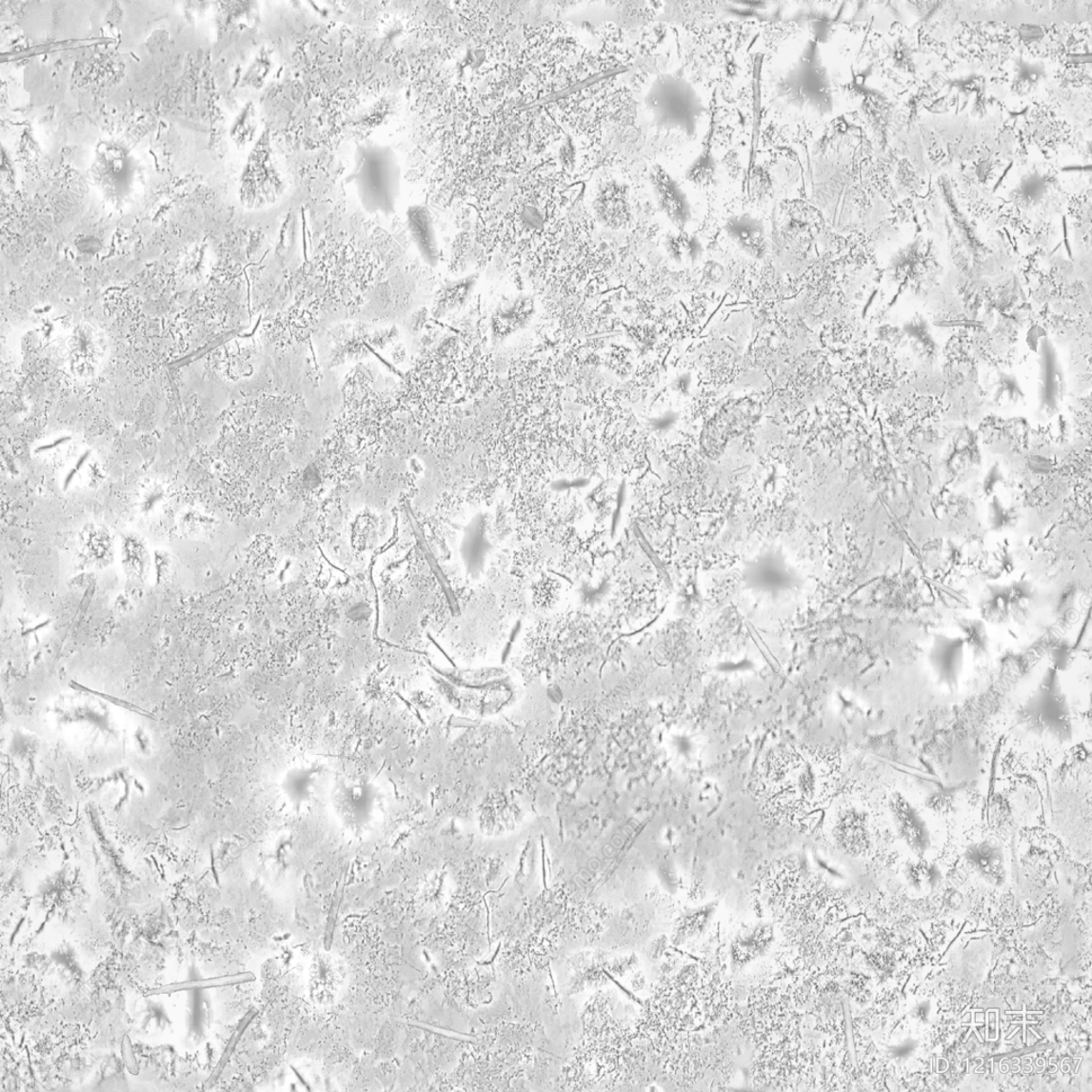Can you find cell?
Segmentation results:
<instances>
[{"label": "cell", "instance_id": "cell-10", "mask_svg": "<svg viewBox=\"0 0 1092 1092\" xmlns=\"http://www.w3.org/2000/svg\"><path fill=\"white\" fill-rule=\"evenodd\" d=\"M966 646L962 636L937 633L932 636L927 660L938 685L956 694L964 668Z\"/></svg>", "mask_w": 1092, "mask_h": 1092}, {"label": "cell", "instance_id": "cell-37", "mask_svg": "<svg viewBox=\"0 0 1092 1092\" xmlns=\"http://www.w3.org/2000/svg\"><path fill=\"white\" fill-rule=\"evenodd\" d=\"M47 625H49V623H44V624H42V625H38L37 627L32 628L30 630H37V629H40L42 627H46Z\"/></svg>", "mask_w": 1092, "mask_h": 1092}, {"label": "cell", "instance_id": "cell-28", "mask_svg": "<svg viewBox=\"0 0 1092 1092\" xmlns=\"http://www.w3.org/2000/svg\"><path fill=\"white\" fill-rule=\"evenodd\" d=\"M257 1014H259V1011H257L256 1009L248 1010L247 1012V1015L241 1021V1023L238 1024L233 1035L230 1036L229 1042L226 1047L224 1054H222L221 1059L219 1060V1062L216 1065V1068L214 1069V1071L211 1072L210 1077L207 1082V1085H206L207 1088L211 1087L218 1081L222 1072H224V1070L226 1069L227 1064L228 1063L230 1058H232V1055H233L234 1051L236 1050V1047H237L239 1042H241L242 1037L246 1033L248 1027L250 1026V1024L252 1023V1021L255 1019Z\"/></svg>", "mask_w": 1092, "mask_h": 1092}, {"label": "cell", "instance_id": "cell-21", "mask_svg": "<svg viewBox=\"0 0 1092 1092\" xmlns=\"http://www.w3.org/2000/svg\"><path fill=\"white\" fill-rule=\"evenodd\" d=\"M478 278V274H470L466 278L448 283L438 296L434 313L438 316H446L455 312V310L463 309L472 297Z\"/></svg>", "mask_w": 1092, "mask_h": 1092}, {"label": "cell", "instance_id": "cell-17", "mask_svg": "<svg viewBox=\"0 0 1092 1092\" xmlns=\"http://www.w3.org/2000/svg\"><path fill=\"white\" fill-rule=\"evenodd\" d=\"M212 1021L214 1009L207 990L189 991L186 1008V1044L198 1046L206 1042Z\"/></svg>", "mask_w": 1092, "mask_h": 1092}, {"label": "cell", "instance_id": "cell-23", "mask_svg": "<svg viewBox=\"0 0 1092 1092\" xmlns=\"http://www.w3.org/2000/svg\"><path fill=\"white\" fill-rule=\"evenodd\" d=\"M987 624L982 619L962 617L956 619V625L962 632L966 649L975 661L987 659L990 655V636Z\"/></svg>", "mask_w": 1092, "mask_h": 1092}, {"label": "cell", "instance_id": "cell-9", "mask_svg": "<svg viewBox=\"0 0 1092 1092\" xmlns=\"http://www.w3.org/2000/svg\"><path fill=\"white\" fill-rule=\"evenodd\" d=\"M269 149L268 144L260 140L248 157L241 186V198L247 207L260 208L271 203L283 189Z\"/></svg>", "mask_w": 1092, "mask_h": 1092}, {"label": "cell", "instance_id": "cell-3", "mask_svg": "<svg viewBox=\"0 0 1092 1092\" xmlns=\"http://www.w3.org/2000/svg\"><path fill=\"white\" fill-rule=\"evenodd\" d=\"M821 41L807 39L791 65L781 74L776 94L787 108L825 118L834 109L833 84Z\"/></svg>", "mask_w": 1092, "mask_h": 1092}, {"label": "cell", "instance_id": "cell-27", "mask_svg": "<svg viewBox=\"0 0 1092 1092\" xmlns=\"http://www.w3.org/2000/svg\"><path fill=\"white\" fill-rule=\"evenodd\" d=\"M257 129H259L257 110L253 102H248L230 127L229 136L237 148L244 149L252 144Z\"/></svg>", "mask_w": 1092, "mask_h": 1092}, {"label": "cell", "instance_id": "cell-18", "mask_svg": "<svg viewBox=\"0 0 1092 1092\" xmlns=\"http://www.w3.org/2000/svg\"><path fill=\"white\" fill-rule=\"evenodd\" d=\"M988 397L999 410H1015L1025 405V393L1016 376L1003 370L991 376Z\"/></svg>", "mask_w": 1092, "mask_h": 1092}, {"label": "cell", "instance_id": "cell-1", "mask_svg": "<svg viewBox=\"0 0 1092 1092\" xmlns=\"http://www.w3.org/2000/svg\"><path fill=\"white\" fill-rule=\"evenodd\" d=\"M838 764L828 749L789 745L766 759L758 783L763 810L792 829L811 828L829 809L836 792Z\"/></svg>", "mask_w": 1092, "mask_h": 1092}, {"label": "cell", "instance_id": "cell-14", "mask_svg": "<svg viewBox=\"0 0 1092 1092\" xmlns=\"http://www.w3.org/2000/svg\"><path fill=\"white\" fill-rule=\"evenodd\" d=\"M536 313L534 298L526 294L505 300L497 307L491 317V333L494 344L509 339L513 334L526 328Z\"/></svg>", "mask_w": 1092, "mask_h": 1092}, {"label": "cell", "instance_id": "cell-16", "mask_svg": "<svg viewBox=\"0 0 1092 1092\" xmlns=\"http://www.w3.org/2000/svg\"><path fill=\"white\" fill-rule=\"evenodd\" d=\"M725 232L741 250L761 260L767 250L766 228L764 222L751 214H738L727 218Z\"/></svg>", "mask_w": 1092, "mask_h": 1092}, {"label": "cell", "instance_id": "cell-5", "mask_svg": "<svg viewBox=\"0 0 1092 1092\" xmlns=\"http://www.w3.org/2000/svg\"><path fill=\"white\" fill-rule=\"evenodd\" d=\"M647 111L656 127L677 130L688 138L697 134L706 108L703 96L688 79L676 74L657 76L645 97Z\"/></svg>", "mask_w": 1092, "mask_h": 1092}, {"label": "cell", "instance_id": "cell-35", "mask_svg": "<svg viewBox=\"0 0 1092 1092\" xmlns=\"http://www.w3.org/2000/svg\"><path fill=\"white\" fill-rule=\"evenodd\" d=\"M76 473H77V469L73 468L72 470H70V472L65 478L64 486H65L66 490L68 489L69 484L72 483L73 478L75 477Z\"/></svg>", "mask_w": 1092, "mask_h": 1092}, {"label": "cell", "instance_id": "cell-24", "mask_svg": "<svg viewBox=\"0 0 1092 1092\" xmlns=\"http://www.w3.org/2000/svg\"><path fill=\"white\" fill-rule=\"evenodd\" d=\"M665 250L673 261L677 263H696L704 254L705 248L700 239L691 235L687 230H678L665 238Z\"/></svg>", "mask_w": 1092, "mask_h": 1092}, {"label": "cell", "instance_id": "cell-36", "mask_svg": "<svg viewBox=\"0 0 1092 1092\" xmlns=\"http://www.w3.org/2000/svg\"><path fill=\"white\" fill-rule=\"evenodd\" d=\"M88 458H89V452H87V454H85L81 459H79L77 461L75 469H77V470L81 469L83 467V466L87 463Z\"/></svg>", "mask_w": 1092, "mask_h": 1092}, {"label": "cell", "instance_id": "cell-6", "mask_svg": "<svg viewBox=\"0 0 1092 1092\" xmlns=\"http://www.w3.org/2000/svg\"><path fill=\"white\" fill-rule=\"evenodd\" d=\"M328 797L337 821L351 832L372 828L384 806L380 788L364 778L336 780Z\"/></svg>", "mask_w": 1092, "mask_h": 1092}, {"label": "cell", "instance_id": "cell-32", "mask_svg": "<svg viewBox=\"0 0 1092 1092\" xmlns=\"http://www.w3.org/2000/svg\"><path fill=\"white\" fill-rule=\"evenodd\" d=\"M122 1056L123 1061L126 1062L127 1068L131 1074H138L139 1065L135 1059L134 1052L131 1049L130 1039L129 1036H124L122 1042Z\"/></svg>", "mask_w": 1092, "mask_h": 1092}, {"label": "cell", "instance_id": "cell-11", "mask_svg": "<svg viewBox=\"0 0 1092 1092\" xmlns=\"http://www.w3.org/2000/svg\"><path fill=\"white\" fill-rule=\"evenodd\" d=\"M650 183L657 208L678 230H686L694 218L690 200L680 183L662 166L650 171Z\"/></svg>", "mask_w": 1092, "mask_h": 1092}, {"label": "cell", "instance_id": "cell-26", "mask_svg": "<svg viewBox=\"0 0 1092 1092\" xmlns=\"http://www.w3.org/2000/svg\"><path fill=\"white\" fill-rule=\"evenodd\" d=\"M686 180L700 189H713L719 180L718 166L712 152L704 149L685 173Z\"/></svg>", "mask_w": 1092, "mask_h": 1092}, {"label": "cell", "instance_id": "cell-13", "mask_svg": "<svg viewBox=\"0 0 1092 1092\" xmlns=\"http://www.w3.org/2000/svg\"><path fill=\"white\" fill-rule=\"evenodd\" d=\"M889 811L896 832L912 850L923 854L930 846V830L916 805L901 793L890 798Z\"/></svg>", "mask_w": 1092, "mask_h": 1092}, {"label": "cell", "instance_id": "cell-4", "mask_svg": "<svg viewBox=\"0 0 1092 1092\" xmlns=\"http://www.w3.org/2000/svg\"><path fill=\"white\" fill-rule=\"evenodd\" d=\"M1018 724L1039 738L1067 744L1074 738L1071 705L1060 677V671L1047 667L1032 695L1017 712Z\"/></svg>", "mask_w": 1092, "mask_h": 1092}, {"label": "cell", "instance_id": "cell-31", "mask_svg": "<svg viewBox=\"0 0 1092 1092\" xmlns=\"http://www.w3.org/2000/svg\"><path fill=\"white\" fill-rule=\"evenodd\" d=\"M162 1007V1005H156L155 1003L150 1002L148 1017L146 1018L144 1024L149 1023V1025H153V1023H155V1028H161L162 1031H165L167 1026H170L172 1023L166 1016Z\"/></svg>", "mask_w": 1092, "mask_h": 1092}, {"label": "cell", "instance_id": "cell-7", "mask_svg": "<svg viewBox=\"0 0 1092 1092\" xmlns=\"http://www.w3.org/2000/svg\"><path fill=\"white\" fill-rule=\"evenodd\" d=\"M1036 344L1038 353L1036 417L1039 421L1046 422L1052 420L1062 410L1067 395V381L1059 353L1049 337L1041 336Z\"/></svg>", "mask_w": 1092, "mask_h": 1092}, {"label": "cell", "instance_id": "cell-2", "mask_svg": "<svg viewBox=\"0 0 1092 1092\" xmlns=\"http://www.w3.org/2000/svg\"><path fill=\"white\" fill-rule=\"evenodd\" d=\"M357 191L361 207L369 215L389 217L395 214L402 192V167L395 149L376 141L357 144L353 168L346 176Z\"/></svg>", "mask_w": 1092, "mask_h": 1092}, {"label": "cell", "instance_id": "cell-19", "mask_svg": "<svg viewBox=\"0 0 1092 1092\" xmlns=\"http://www.w3.org/2000/svg\"><path fill=\"white\" fill-rule=\"evenodd\" d=\"M979 608L981 619L984 624L992 625L1010 624L1008 585H988L982 593Z\"/></svg>", "mask_w": 1092, "mask_h": 1092}, {"label": "cell", "instance_id": "cell-34", "mask_svg": "<svg viewBox=\"0 0 1092 1092\" xmlns=\"http://www.w3.org/2000/svg\"><path fill=\"white\" fill-rule=\"evenodd\" d=\"M689 384H690V379H689V378H687V377H682V378L678 379V383H677V386H676V387H677L679 390H685V392H686V390H687V389H688V387H689Z\"/></svg>", "mask_w": 1092, "mask_h": 1092}, {"label": "cell", "instance_id": "cell-33", "mask_svg": "<svg viewBox=\"0 0 1092 1092\" xmlns=\"http://www.w3.org/2000/svg\"><path fill=\"white\" fill-rule=\"evenodd\" d=\"M677 413L668 412L660 416L659 419L654 420L652 425L656 430H667L674 423L677 422Z\"/></svg>", "mask_w": 1092, "mask_h": 1092}, {"label": "cell", "instance_id": "cell-12", "mask_svg": "<svg viewBox=\"0 0 1092 1092\" xmlns=\"http://www.w3.org/2000/svg\"><path fill=\"white\" fill-rule=\"evenodd\" d=\"M90 174L97 188L111 197V194L122 189L129 174L127 149L115 142L102 141L95 149Z\"/></svg>", "mask_w": 1092, "mask_h": 1092}, {"label": "cell", "instance_id": "cell-20", "mask_svg": "<svg viewBox=\"0 0 1092 1092\" xmlns=\"http://www.w3.org/2000/svg\"><path fill=\"white\" fill-rule=\"evenodd\" d=\"M255 975L250 972L218 976V978L209 979H202L200 976V978L197 979L166 984L163 985V987L150 989L147 992L146 997L165 996V994L189 992L194 990H209L212 988L228 987V985L248 983L255 982Z\"/></svg>", "mask_w": 1092, "mask_h": 1092}, {"label": "cell", "instance_id": "cell-22", "mask_svg": "<svg viewBox=\"0 0 1092 1092\" xmlns=\"http://www.w3.org/2000/svg\"><path fill=\"white\" fill-rule=\"evenodd\" d=\"M484 520L476 518L467 529L461 554L469 573H478L484 566L490 546L486 537Z\"/></svg>", "mask_w": 1092, "mask_h": 1092}, {"label": "cell", "instance_id": "cell-25", "mask_svg": "<svg viewBox=\"0 0 1092 1092\" xmlns=\"http://www.w3.org/2000/svg\"><path fill=\"white\" fill-rule=\"evenodd\" d=\"M1011 621L1023 625L1033 614L1035 592L1033 585L1018 581L1008 585Z\"/></svg>", "mask_w": 1092, "mask_h": 1092}, {"label": "cell", "instance_id": "cell-30", "mask_svg": "<svg viewBox=\"0 0 1092 1092\" xmlns=\"http://www.w3.org/2000/svg\"><path fill=\"white\" fill-rule=\"evenodd\" d=\"M1006 512L1007 510L998 497L993 496V500L989 506V524L993 529L999 530L1008 526L1010 519Z\"/></svg>", "mask_w": 1092, "mask_h": 1092}, {"label": "cell", "instance_id": "cell-15", "mask_svg": "<svg viewBox=\"0 0 1092 1092\" xmlns=\"http://www.w3.org/2000/svg\"><path fill=\"white\" fill-rule=\"evenodd\" d=\"M406 227L423 262L431 268H437L440 263V248L429 208L421 204L407 208Z\"/></svg>", "mask_w": 1092, "mask_h": 1092}, {"label": "cell", "instance_id": "cell-29", "mask_svg": "<svg viewBox=\"0 0 1092 1092\" xmlns=\"http://www.w3.org/2000/svg\"><path fill=\"white\" fill-rule=\"evenodd\" d=\"M344 885H345V879H342L341 883L339 884V885H337L336 890L334 892L333 900L331 903L330 912H328V916L327 919V926H326L325 939H324V946H325V949L327 952L330 951L332 943H333L334 930L336 927L337 917H339V911H340L341 903H342V899H343Z\"/></svg>", "mask_w": 1092, "mask_h": 1092}, {"label": "cell", "instance_id": "cell-8", "mask_svg": "<svg viewBox=\"0 0 1092 1092\" xmlns=\"http://www.w3.org/2000/svg\"><path fill=\"white\" fill-rule=\"evenodd\" d=\"M330 772L319 762L301 763L284 774L280 791L287 804L297 813L312 809L330 794Z\"/></svg>", "mask_w": 1092, "mask_h": 1092}]
</instances>
